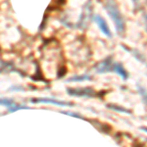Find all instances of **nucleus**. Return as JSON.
<instances>
[{"label":"nucleus","instance_id":"nucleus-1","mask_svg":"<svg viewBox=\"0 0 147 147\" xmlns=\"http://www.w3.org/2000/svg\"><path fill=\"white\" fill-rule=\"evenodd\" d=\"M105 8L107 10L109 16L112 18L113 22L115 23L116 28H117V32H123L125 30V22L123 16L121 14L117 6V3L115 2V0H107L105 4Z\"/></svg>","mask_w":147,"mask_h":147},{"label":"nucleus","instance_id":"nucleus-2","mask_svg":"<svg viewBox=\"0 0 147 147\" xmlns=\"http://www.w3.org/2000/svg\"><path fill=\"white\" fill-rule=\"evenodd\" d=\"M68 93L73 96H80V97H91L93 96V89L84 87V88L78 89H68Z\"/></svg>","mask_w":147,"mask_h":147},{"label":"nucleus","instance_id":"nucleus-3","mask_svg":"<svg viewBox=\"0 0 147 147\" xmlns=\"http://www.w3.org/2000/svg\"><path fill=\"white\" fill-rule=\"evenodd\" d=\"M0 105H5L9 109L10 112H15V111L21 110V109H28V107H27V106L15 103L11 99H0Z\"/></svg>","mask_w":147,"mask_h":147},{"label":"nucleus","instance_id":"nucleus-4","mask_svg":"<svg viewBox=\"0 0 147 147\" xmlns=\"http://www.w3.org/2000/svg\"><path fill=\"white\" fill-rule=\"evenodd\" d=\"M94 21H95V23L97 24V25H98V27L100 28L101 32H103L104 34H106L108 37L112 36V34H111L110 28H109L107 23H106V21L104 20V19L102 18L101 16L96 15L95 17H94Z\"/></svg>","mask_w":147,"mask_h":147},{"label":"nucleus","instance_id":"nucleus-5","mask_svg":"<svg viewBox=\"0 0 147 147\" xmlns=\"http://www.w3.org/2000/svg\"><path fill=\"white\" fill-rule=\"evenodd\" d=\"M32 103H47V104H53V105L58 106H71V103L64 101H59L56 99H50V98H38V99H32L30 100Z\"/></svg>","mask_w":147,"mask_h":147},{"label":"nucleus","instance_id":"nucleus-6","mask_svg":"<svg viewBox=\"0 0 147 147\" xmlns=\"http://www.w3.org/2000/svg\"><path fill=\"white\" fill-rule=\"evenodd\" d=\"M112 68H113L114 72H116V73L118 74V75L121 76L123 80L127 79V72H125V70L124 69V67H123L121 64H117V63L114 64V65L112 66Z\"/></svg>","mask_w":147,"mask_h":147},{"label":"nucleus","instance_id":"nucleus-7","mask_svg":"<svg viewBox=\"0 0 147 147\" xmlns=\"http://www.w3.org/2000/svg\"><path fill=\"white\" fill-rule=\"evenodd\" d=\"M111 68H112V66H111V61L106 60V61H104V62H102L101 64H99L96 69L98 73H106V72H108V71H110Z\"/></svg>","mask_w":147,"mask_h":147},{"label":"nucleus","instance_id":"nucleus-8","mask_svg":"<svg viewBox=\"0 0 147 147\" xmlns=\"http://www.w3.org/2000/svg\"><path fill=\"white\" fill-rule=\"evenodd\" d=\"M89 80L90 78L88 76H84V77H76V78H72V79H69L68 82H82V80Z\"/></svg>","mask_w":147,"mask_h":147},{"label":"nucleus","instance_id":"nucleus-9","mask_svg":"<svg viewBox=\"0 0 147 147\" xmlns=\"http://www.w3.org/2000/svg\"><path fill=\"white\" fill-rule=\"evenodd\" d=\"M61 113H63V114H67V115L69 116H73V117H76V118H80V119H82V116H80L79 114H76V113H73V112H66V111H61Z\"/></svg>","mask_w":147,"mask_h":147},{"label":"nucleus","instance_id":"nucleus-10","mask_svg":"<svg viewBox=\"0 0 147 147\" xmlns=\"http://www.w3.org/2000/svg\"><path fill=\"white\" fill-rule=\"evenodd\" d=\"M109 108L113 109V110H115V111H119V112H123V113H129V111L125 110V109H121V108H115V106H110V105H109Z\"/></svg>","mask_w":147,"mask_h":147},{"label":"nucleus","instance_id":"nucleus-11","mask_svg":"<svg viewBox=\"0 0 147 147\" xmlns=\"http://www.w3.org/2000/svg\"><path fill=\"white\" fill-rule=\"evenodd\" d=\"M141 129H142V130H144V131H146V132H147V127H141Z\"/></svg>","mask_w":147,"mask_h":147}]
</instances>
